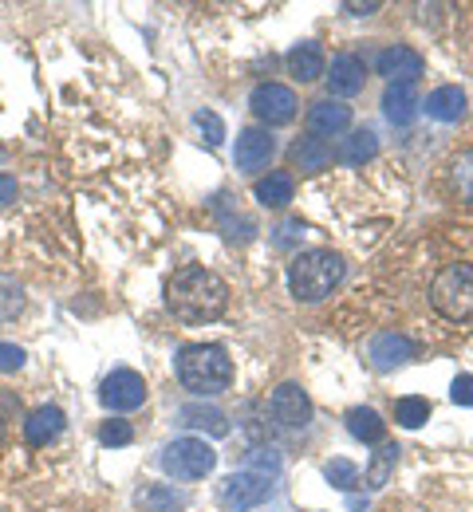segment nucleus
<instances>
[{
    "mask_svg": "<svg viewBox=\"0 0 473 512\" xmlns=\"http://www.w3.org/2000/svg\"><path fill=\"white\" fill-rule=\"evenodd\" d=\"M16 201V178L12 174H0V209Z\"/></svg>",
    "mask_w": 473,
    "mask_h": 512,
    "instance_id": "34",
    "label": "nucleus"
},
{
    "mask_svg": "<svg viewBox=\"0 0 473 512\" xmlns=\"http://www.w3.org/2000/svg\"><path fill=\"white\" fill-rule=\"evenodd\" d=\"M379 75L391 83V87H414L418 79H422V71H426V60L414 52V48H406V44H391V48H383L379 52Z\"/></svg>",
    "mask_w": 473,
    "mask_h": 512,
    "instance_id": "10",
    "label": "nucleus"
},
{
    "mask_svg": "<svg viewBox=\"0 0 473 512\" xmlns=\"http://www.w3.org/2000/svg\"><path fill=\"white\" fill-rule=\"evenodd\" d=\"M257 201L265 205V209H284L288 201H292V193H296V178L288 174V170H272L265 174L261 182H257Z\"/></svg>",
    "mask_w": 473,
    "mask_h": 512,
    "instance_id": "21",
    "label": "nucleus"
},
{
    "mask_svg": "<svg viewBox=\"0 0 473 512\" xmlns=\"http://www.w3.org/2000/svg\"><path fill=\"white\" fill-rule=\"evenodd\" d=\"M64 410L60 406H40V410H32L28 418H24V442L28 446H48V442H56L60 434H64Z\"/></svg>",
    "mask_w": 473,
    "mask_h": 512,
    "instance_id": "16",
    "label": "nucleus"
},
{
    "mask_svg": "<svg viewBox=\"0 0 473 512\" xmlns=\"http://www.w3.org/2000/svg\"><path fill=\"white\" fill-rule=\"evenodd\" d=\"M395 461H399V446H395V442L379 446V453L371 457V465H367V473H363V485H367L371 493H379V489L391 481V473H395Z\"/></svg>",
    "mask_w": 473,
    "mask_h": 512,
    "instance_id": "24",
    "label": "nucleus"
},
{
    "mask_svg": "<svg viewBox=\"0 0 473 512\" xmlns=\"http://www.w3.org/2000/svg\"><path fill=\"white\" fill-rule=\"evenodd\" d=\"M194 123H198V130L205 134V142H209V146H221V142H225V123H221L213 111H198V115H194Z\"/></svg>",
    "mask_w": 473,
    "mask_h": 512,
    "instance_id": "31",
    "label": "nucleus"
},
{
    "mask_svg": "<svg viewBox=\"0 0 473 512\" xmlns=\"http://www.w3.org/2000/svg\"><path fill=\"white\" fill-rule=\"evenodd\" d=\"M450 398H454V406H473V375H458L450 386Z\"/></svg>",
    "mask_w": 473,
    "mask_h": 512,
    "instance_id": "33",
    "label": "nucleus"
},
{
    "mask_svg": "<svg viewBox=\"0 0 473 512\" xmlns=\"http://www.w3.org/2000/svg\"><path fill=\"white\" fill-rule=\"evenodd\" d=\"M138 505L146 512H174L182 505V493H174V489H142Z\"/></svg>",
    "mask_w": 473,
    "mask_h": 512,
    "instance_id": "28",
    "label": "nucleus"
},
{
    "mask_svg": "<svg viewBox=\"0 0 473 512\" xmlns=\"http://www.w3.org/2000/svg\"><path fill=\"white\" fill-rule=\"evenodd\" d=\"M0 162H4V146H0Z\"/></svg>",
    "mask_w": 473,
    "mask_h": 512,
    "instance_id": "37",
    "label": "nucleus"
},
{
    "mask_svg": "<svg viewBox=\"0 0 473 512\" xmlns=\"http://www.w3.org/2000/svg\"><path fill=\"white\" fill-rule=\"evenodd\" d=\"M178 422H182L186 430L209 434V438H225V434H229V418H225V410L205 406V402H190V406H182V410H178Z\"/></svg>",
    "mask_w": 473,
    "mask_h": 512,
    "instance_id": "18",
    "label": "nucleus"
},
{
    "mask_svg": "<svg viewBox=\"0 0 473 512\" xmlns=\"http://www.w3.org/2000/svg\"><path fill=\"white\" fill-rule=\"evenodd\" d=\"M426 418H430V402L422 398V394H406L395 402V422L406 426V430H418V426H426Z\"/></svg>",
    "mask_w": 473,
    "mask_h": 512,
    "instance_id": "25",
    "label": "nucleus"
},
{
    "mask_svg": "<svg viewBox=\"0 0 473 512\" xmlns=\"http://www.w3.org/2000/svg\"><path fill=\"white\" fill-rule=\"evenodd\" d=\"M343 256L332 249H308V253H296L288 264V292L300 300V304H320L343 284Z\"/></svg>",
    "mask_w": 473,
    "mask_h": 512,
    "instance_id": "3",
    "label": "nucleus"
},
{
    "mask_svg": "<svg viewBox=\"0 0 473 512\" xmlns=\"http://www.w3.org/2000/svg\"><path fill=\"white\" fill-rule=\"evenodd\" d=\"M272 154H276V138H272V130L245 127L241 134H237L233 162H237L241 174H257V170H265V166L272 162Z\"/></svg>",
    "mask_w": 473,
    "mask_h": 512,
    "instance_id": "11",
    "label": "nucleus"
},
{
    "mask_svg": "<svg viewBox=\"0 0 473 512\" xmlns=\"http://www.w3.org/2000/svg\"><path fill=\"white\" fill-rule=\"evenodd\" d=\"M269 410H272V422H276L280 430H292V434L308 430V422H312V398H308V390L300 383L276 386Z\"/></svg>",
    "mask_w": 473,
    "mask_h": 512,
    "instance_id": "6",
    "label": "nucleus"
},
{
    "mask_svg": "<svg viewBox=\"0 0 473 512\" xmlns=\"http://www.w3.org/2000/svg\"><path fill=\"white\" fill-rule=\"evenodd\" d=\"M4 438H8V430H4V422H0V446H4Z\"/></svg>",
    "mask_w": 473,
    "mask_h": 512,
    "instance_id": "36",
    "label": "nucleus"
},
{
    "mask_svg": "<svg viewBox=\"0 0 473 512\" xmlns=\"http://www.w3.org/2000/svg\"><path fill=\"white\" fill-rule=\"evenodd\" d=\"M308 127H312L316 138H336V134L351 127V107H343L336 99H320L308 111Z\"/></svg>",
    "mask_w": 473,
    "mask_h": 512,
    "instance_id": "17",
    "label": "nucleus"
},
{
    "mask_svg": "<svg viewBox=\"0 0 473 512\" xmlns=\"http://www.w3.org/2000/svg\"><path fill=\"white\" fill-rule=\"evenodd\" d=\"M426 115L430 119H438V123H462L466 119V111H470V103H466V91L462 87H454V83H446V87H434L430 95H426Z\"/></svg>",
    "mask_w": 473,
    "mask_h": 512,
    "instance_id": "14",
    "label": "nucleus"
},
{
    "mask_svg": "<svg viewBox=\"0 0 473 512\" xmlns=\"http://www.w3.org/2000/svg\"><path fill=\"white\" fill-rule=\"evenodd\" d=\"M99 402L107 406V410H115V414H131L138 410L142 402H146V383H142V375L138 371H111L107 379H103V390H99Z\"/></svg>",
    "mask_w": 473,
    "mask_h": 512,
    "instance_id": "9",
    "label": "nucleus"
},
{
    "mask_svg": "<svg viewBox=\"0 0 473 512\" xmlns=\"http://www.w3.org/2000/svg\"><path fill=\"white\" fill-rule=\"evenodd\" d=\"M162 469L174 481H202L217 469V449L205 438H174L162 449Z\"/></svg>",
    "mask_w": 473,
    "mask_h": 512,
    "instance_id": "5",
    "label": "nucleus"
},
{
    "mask_svg": "<svg viewBox=\"0 0 473 512\" xmlns=\"http://www.w3.org/2000/svg\"><path fill=\"white\" fill-rule=\"evenodd\" d=\"M375 154H379V134H375V130H355V134H347L336 150V158L343 166H363V162H371Z\"/></svg>",
    "mask_w": 473,
    "mask_h": 512,
    "instance_id": "22",
    "label": "nucleus"
},
{
    "mask_svg": "<svg viewBox=\"0 0 473 512\" xmlns=\"http://www.w3.org/2000/svg\"><path fill=\"white\" fill-rule=\"evenodd\" d=\"M328 162H332V146L324 138L312 134V138L292 142V166L300 174H320V170H328Z\"/></svg>",
    "mask_w": 473,
    "mask_h": 512,
    "instance_id": "20",
    "label": "nucleus"
},
{
    "mask_svg": "<svg viewBox=\"0 0 473 512\" xmlns=\"http://www.w3.org/2000/svg\"><path fill=\"white\" fill-rule=\"evenodd\" d=\"M24 347H16V343H0V371L4 375H12V371H20L24 367Z\"/></svg>",
    "mask_w": 473,
    "mask_h": 512,
    "instance_id": "32",
    "label": "nucleus"
},
{
    "mask_svg": "<svg viewBox=\"0 0 473 512\" xmlns=\"http://www.w3.org/2000/svg\"><path fill=\"white\" fill-rule=\"evenodd\" d=\"M450 182H454V193L473 205V150H462L454 162H450Z\"/></svg>",
    "mask_w": 473,
    "mask_h": 512,
    "instance_id": "26",
    "label": "nucleus"
},
{
    "mask_svg": "<svg viewBox=\"0 0 473 512\" xmlns=\"http://www.w3.org/2000/svg\"><path fill=\"white\" fill-rule=\"evenodd\" d=\"M324 477H328V485L339 489V493H351V489L359 485V469H355V461H347V457L328 461V465H324Z\"/></svg>",
    "mask_w": 473,
    "mask_h": 512,
    "instance_id": "27",
    "label": "nucleus"
},
{
    "mask_svg": "<svg viewBox=\"0 0 473 512\" xmlns=\"http://www.w3.org/2000/svg\"><path fill=\"white\" fill-rule=\"evenodd\" d=\"M324 79H328V91H332V95L351 99V95H359V91H363V83H367V64H363L359 56L343 52V56H336L332 67L324 71Z\"/></svg>",
    "mask_w": 473,
    "mask_h": 512,
    "instance_id": "12",
    "label": "nucleus"
},
{
    "mask_svg": "<svg viewBox=\"0 0 473 512\" xmlns=\"http://www.w3.org/2000/svg\"><path fill=\"white\" fill-rule=\"evenodd\" d=\"M99 442H103V446H111V449L131 446V442H135V430H131V422L111 418V422H103V426H99Z\"/></svg>",
    "mask_w": 473,
    "mask_h": 512,
    "instance_id": "29",
    "label": "nucleus"
},
{
    "mask_svg": "<svg viewBox=\"0 0 473 512\" xmlns=\"http://www.w3.org/2000/svg\"><path fill=\"white\" fill-rule=\"evenodd\" d=\"M284 64H288V75H292V79H300V83H316V79H324V71H328L324 48H320L316 40L296 44V48L284 56Z\"/></svg>",
    "mask_w": 473,
    "mask_h": 512,
    "instance_id": "15",
    "label": "nucleus"
},
{
    "mask_svg": "<svg viewBox=\"0 0 473 512\" xmlns=\"http://www.w3.org/2000/svg\"><path fill=\"white\" fill-rule=\"evenodd\" d=\"M430 304L442 320H473V264H446L430 284Z\"/></svg>",
    "mask_w": 473,
    "mask_h": 512,
    "instance_id": "4",
    "label": "nucleus"
},
{
    "mask_svg": "<svg viewBox=\"0 0 473 512\" xmlns=\"http://www.w3.org/2000/svg\"><path fill=\"white\" fill-rule=\"evenodd\" d=\"M367 355H371L375 371H395V367H403V363L414 359V343L406 335H399V331H383V335L371 339Z\"/></svg>",
    "mask_w": 473,
    "mask_h": 512,
    "instance_id": "13",
    "label": "nucleus"
},
{
    "mask_svg": "<svg viewBox=\"0 0 473 512\" xmlns=\"http://www.w3.org/2000/svg\"><path fill=\"white\" fill-rule=\"evenodd\" d=\"M418 107L422 103H418L414 87H387V95H383V115L391 127H410L418 119Z\"/></svg>",
    "mask_w": 473,
    "mask_h": 512,
    "instance_id": "19",
    "label": "nucleus"
},
{
    "mask_svg": "<svg viewBox=\"0 0 473 512\" xmlns=\"http://www.w3.org/2000/svg\"><path fill=\"white\" fill-rule=\"evenodd\" d=\"M269 497H272L269 477H261V473H253V469H241V473H233V477L221 481V501L237 512L261 509Z\"/></svg>",
    "mask_w": 473,
    "mask_h": 512,
    "instance_id": "8",
    "label": "nucleus"
},
{
    "mask_svg": "<svg viewBox=\"0 0 473 512\" xmlns=\"http://www.w3.org/2000/svg\"><path fill=\"white\" fill-rule=\"evenodd\" d=\"M174 371H178V383L186 386L190 394H198V398L225 394L233 386V359L217 343H190V347H182Z\"/></svg>",
    "mask_w": 473,
    "mask_h": 512,
    "instance_id": "2",
    "label": "nucleus"
},
{
    "mask_svg": "<svg viewBox=\"0 0 473 512\" xmlns=\"http://www.w3.org/2000/svg\"><path fill=\"white\" fill-rule=\"evenodd\" d=\"M166 308L182 323L221 320L229 308V284L209 268H182L166 284Z\"/></svg>",
    "mask_w": 473,
    "mask_h": 512,
    "instance_id": "1",
    "label": "nucleus"
},
{
    "mask_svg": "<svg viewBox=\"0 0 473 512\" xmlns=\"http://www.w3.org/2000/svg\"><path fill=\"white\" fill-rule=\"evenodd\" d=\"M280 465H284V461H280V453H276L272 446L249 449V469H253V473H261V477H276V473H280Z\"/></svg>",
    "mask_w": 473,
    "mask_h": 512,
    "instance_id": "30",
    "label": "nucleus"
},
{
    "mask_svg": "<svg viewBox=\"0 0 473 512\" xmlns=\"http://www.w3.org/2000/svg\"><path fill=\"white\" fill-rule=\"evenodd\" d=\"M347 430H351V438H359V442H367V446H379V442L387 438V422H383L371 406L347 410Z\"/></svg>",
    "mask_w": 473,
    "mask_h": 512,
    "instance_id": "23",
    "label": "nucleus"
},
{
    "mask_svg": "<svg viewBox=\"0 0 473 512\" xmlns=\"http://www.w3.org/2000/svg\"><path fill=\"white\" fill-rule=\"evenodd\" d=\"M351 16H371V12H379V0H367V4H343Z\"/></svg>",
    "mask_w": 473,
    "mask_h": 512,
    "instance_id": "35",
    "label": "nucleus"
},
{
    "mask_svg": "<svg viewBox=\"0 0 473 512\" xmlns=\"http://www.w3.org/2000/svg\"><path fill=\"white\" fill-rule=\"evenodd\" d=\"M249 107H253V115L269 127H284V123H292L296 119V95L288 91V87H280V83H257L253 87V95H249Z\"/></svg>",
    "mask_w": 473,
    "mask_h": 512,
    "instance_id": "7",
    "label": "nucleus"
}]
</instances>
